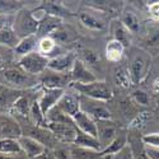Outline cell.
<instances>
[{
	"instance_id": "277c9868",
	"label": "cell",
	"mask_w": 159,
	"mask_h": 159,
	"mask_svg": "<svg viewBox=\"0 0 159 159\" xmlns=\"http://www.w3.org/2000/svg\"><path fill=\"white\" fill-rule=\"evenodd\" d=\"M78 24L80 27L92 33H108V25L111 19L104 16L102 11L92 8L87 5L84 2H80L76 11H75V17Z\"/></svg>"
},
{
	"instance_id": "9a60e30c",
	"label": "cell",
	"mask_w": 159,
	"mask_h": 159,
	"mask_svg": "<svg viewBox=\"0 0 159 159\" xmlns=\"http://www.w3.org/2000/svg\"><path fill=\"white\" fill-rule=\"evenodd\" d=\"M50 37L54 38L57 45L66 47L69 50H73L75 47V45L80 41L79 31L74 27V25H71L69 23H65V22Z\"/></svg>"
},
{
	"instance_id": "f5cc1de1",
	"label": "cell",
	"mask_w": 159,
	"mask_h": 159,
	"mask_svg": "<svg viewBox=\"0 0 159 159\" xmlns=\"http://www.w3.org/2000/svg\"><path fill=\"white\" fill-rule=\"evenodd\" d=\"M0 88H2V85H0Z\"/></svg>"
},
{
	"instance_id": "7dc6e473",
	"label": "cell",
	"mask_w": 159,
	"mask_h": 159,
	"mask_svg": "<svg viewBox=\"0 0 159 159\" xmlns=\"http://www.w3.org/2000/svg\"><path fill=\"white\" fill-rule=\"evenodd\" d=\"M147 150L152 159H159V150H149V149H147Z\"/></svg>"
},
{
	"instance_id": "bcb514c9",
	"label": "cell",
	"mask_w": 159,
	"mask_h": 159,
	"mask_svg": "<svg viewBox=\"0 0 159 159\" xmlns=\"http://www.w3.org/2000/svg\"><path fill=\"white\" fill-rule=\"evenodd\" d=\"M0 159H27L23 153L22 154H16V155H8V154H0Z\"/></svg>"
},
{
	"instance_id": "c3c4849f",
	"label": "cell",
	"mask_w": 159,
	"mask_h": 159,
	"mask_svg": "<svg viewBox=\"0 0 159 159\" xmlns=\"http://www.w3.org/2000/svg\"><path fill=\"white\" fill-rule=\"evenodd\" d=\"M99 159H115L113 158V155H110V154H101V157H99Z\"/></svg>"
},
{
	"instance_id": "f546056e",
	"label": "cell",
	"mask_w": 159,
	"mask_h": 159,
	"mask_svg": "<svg viewBox=\"0 0 159 159\" xmlns=\"http://www.w3.org/2000/svg\"><path fill=\"white\" fill-rule=\"evenodd\" d=\"M23 93L24 92L22 90L2 85V88H0V113H10L13 106L16 104V102Z\"/></svg>"
},
{
	"instance_id": "8d00e7d4",
	"label": "cell",
	"mask_w": 159,
	"mask_h": 159,
	"mask_svg": "<svg viewBox=\"0 0 159 159\" xmlns=\"http://www.w3.org/2000/svg\"><path fill=\"white\" fill-rule=\"evenodd\" d=\"M30 2H11V0H0V14L2 16H14L20 9L28 7Z\"/></svg>"
},
{
	"instance_id": "60d3db41",
	"label": "cell",
	"mask_w": 159,
	"mask_h": 159,
	"mask_svg": "<svg viewBox=\"0 0 159 159\" xmlns=\"http://www.w3.org/2000/svg\"><path fill=\"white\" fill-rule=\"evenodd\" d=\"M14 62H17L14 50L0 46V70L7 68L10 64H14Z\"/></svg>"
},
{
	"instance_id": "8992f818",
	"label": "cell",
	"mask_w": 159,
	"mask_h": 159,
	"mask_svg": "<svg viewBox=\"0 0 159 159\" xmlns=\"http://www.w3.org/2000/svg\"><path fill=\"white\" fill-rule=\"evenodd\" d=\"M37 7L28 5L17 11L14 17H13V28H14L17 36L20 39L37 33L39 18H41L42 14V11L37 9Z\"/></svg>"
},
{
	"instance_id": "6da1fadb",
	"label": "cell",
	"mask_w": 159,
	"mask_h": 159,
	"mask_svg": "<svg viewBox=\"0 0 159 159\" xmlns=\"http://www.w3.org/2000/svg\"><path fill=\"white\" fill-rule=\"evenodd\" d=\"M108 103V107L112 115V120L116 121L122 127H129V125L136 118V116L144 111L136 106L129 97L127 92L115 90V94Z\"/></svg>"
},
{
	"instance_id": "74e56055",
	"label": "cell",
	"mask_w": 159,
	"mask_h": 159,
	"mask_svg": "<svg viewBox=\"0 0 159 159\" xmlns=\"http://www.w3.org/2000/svg\"><path fill=\"white\" fill-rule=\"evenodd\" d=\"M101 154L102 153L98 150L71 145V159H99Z\"/></svg>"
},
{
	"instance_id": "d4e9b609",
	"label": "cell",
	"mask_w": 159,
	"mask_h": 159,
	"mask_svg": "<svg viewBox=\"0 0 159 159\" xmlns=\"http://www.w3.org/2000/svg\"><path fill=\"white\" fill-rule=\"evenodd\" d=\"M18 143L22 149V153L27 157V159H34L37 157H41L47 153V149L39 141L34 140L33 138L22 135L18 139Z\"/></svg>"
},
{
	"instance_id": "7c38bea8",
	"label": "cell",
	"mask_w": 159,
	"mask_h": 159,
	"mask_svg": "<svg viewBox=\"0 0 159 159\" xmlns=\"http://www.w3.org/2000/svg\"><path fill=\"white\" fill-rule=\"evenodd\" d=\"M135 45L148 51L153 57L159 56V22H148L144 34Z\"/></svg>"
},
{
	"instance_id": "ee69618b",
	"label": "cell",
	"mask_w": 159,
	"mask_h": 159,
	"mask_svg": "<svg viewBox=\"0 0 159 159\" xmlns=\"http://www.w3.org/2000/svg\"><path fill=\"white\" fill-rule=\"evenodd\" d=\"M115 159H132V154H131V149L130 147L127 145V147H125L121 152H118L117 154L113 155Z\"/></svg>"
},
{
	"instance_id": "7402d4cb",
	"label": "cell",
	"mask_w": 159,
	"mask_h": 159,
	"mask_svg": "<svg viewBox=\"0 0 159 159\" xmlns=\"http://www.w3.org/2000/svg\"><path fill=\"white\" fill-rule=\"evenodd\" d=\"M46 126L52 131L59 143L64 144H74L76 135H78V129L75 125L70 124H46Z\"/></svg>"
},
{
	"instance_id": "4dcf8cb0",
	"label": "cell",
	"mask_w": 159,
	"mask_h": 159,
	"mask_svg": "<svg viewBox=\"0 0 159 159\" xmlns=\"http://www.w3.org/2000/svg\"><path fill=\"white\" fill-rule=\"evenodd\" d=\"M73 121L75 127L84 132V134L92 135V136H96L97 138V121H94L92 117H89L87 113L79 111L74 117H73Z\"/></svg>"
},
{
	"instance_id": "9c48e42d",
	"label": "cell",
	"mask_w": 159,
	"mask_h": 159,
	"mask_svg": "<svg viewBox=\"0 0 159 159\" xmlns=\"http://www.w3.org/2000/svg\"><path fill=\"white\" fill-rule=\"evenodd\" d=\"M80 111L87 113L94 121L110 120V118H112L107 102L88 98L84 96H80Z\"/></svg>"
},
{
	"instance_id": "1f68e13d",
	"label": "cell",
	"mask_w": 159,
	"mask_h": 159,
	"mask_svg": "<svg viewBox=\"0 0 159 159\" xmlns=\"http://www.w3.org/2000/svg\"><path fill=\"white\" fill-rule=\"evenodd\" d=\"M37 45H38V37L36 34L22 38L19 41V43H18V46L14 48V54H16L17 61H18L19 57H23L25 55L31 54V52L37 51Z\"/></svg>"
},
{
	"instance_id": "f35d334b",
	"label": "cell",
	"mask_w": 159,
	"mask_h": 159,
	"mask_svg": "<svg viewBox=\"0 0 159 159\" xmlns=\"http://www.w3.org/2000/svg\"><path fill=\"white\" fill-rule=\"evenodd\" d=\"M0 154H8V155L22 154V149L19 147L18 140L0 139Z\"/></svg>"
},
{
	"instance_id": "d590c367",
	"label": "cell",
	"mask_w": 159,
	"mask_h": 159,
	"mask_svg": "<svg viewBox=\"0 0 159 159\" xmlns=\"http://www.w3.org/2000/svg\"><path fill=\"white\" fill-rule=\"evenodd\" d=\"M74 145H78V147H83V148H89V149L101 152V145H99L97 138L96 136H92V135H88V134H84V132L79 131V130H78V135H76V139H75Z\"/></svg>"
},
{
	"instance_id": "5bb4252c",
	"label": "cell",
	"mask_w": 159,
	"mask_h": 159,
	"mask_svg": "<svg viewBox=\"0 0 159 159\" xmlns=\"http://www.w3.org/2000/svg\"><path fill=\"white\" fill-rule=\"evenodd\" d=\"M124 129L112 118L110 120H101L97 121V140L101 145V153L108 147L118 135V132Z\"/></svg>"
},
{
	"instance_id": "d6986e66",
	"label": "cell",
	"mask_w": 159,
	"mask_h": 159,
	"mask_svg": "<svg viewBox=\"0 0 159 159\" xmlns=\"http://www.w3.org/2000/svg\"><path fill=\"white\" fill-rule=\"evenodd\" d=\"M76 59H78L76 52L74 50H68L64 54L51 59L48 61V69L62 74H70Z\"/></svg>"
},
{
	"instance_id": "e0dca14e",
	"label": "cell",
	"mask_w": 159,
	"mask_h": 159,
	"mask_svg": "<svg viewBox=\"0 0 159 159\" xmlns=\"http://www.w3.org/2000/svg\"><path fill=\"white\" fill-rule=\"evenodd\" d=\"M108 38H112L115 41H118L126 50L130 48L132 45H135V38L130 33V31L122 24V22L116 18L110 22L108 25Z\"/></svg>"
},
{
	"instance_id": "f907efd6",
	"label": "cell",
	"mask_w": 159,
	"mask_h": 159,
	"mask_svg": "<svg viewBox=\"0 0 159 159\" xmlns=\"http://www.w3.org/2000/svg\"><path fill=\"white\" fill-rule=\"evenodd\" d=\"M154 112H155V116H157L158 121H159V103H158V106H157V108L154 110Z\"/></svg>"
},
{
	"instance_id": "4fadbf2b",
	"label": "cell",
	"mask_w": 159,
	"mask_h": 159,
	"mask_svg": "<svg viewBox=\"0 0 159 159\" xmlns=\"http://www.w3.org/2000/svg\"><path fill=\"white\" fill-rule=\"evenodd\" d=\"M48 61L50 60L47 57L34 51L23 57H19L17 62L24 71H27L28 74L34 76H39L48 68Z\"/></svg>"
},
{
	"instance_id": "30bf717a",
	"label": "cell",
	"mask_w": 159,
	"mask_h": 159,
	"mask_svg": "<svg viewBox=\"0 0 159 159\" xmlns=\"http://www.w3.org/2000/svg\"><path fill=\"white\" fill-rule=\"evenodd\" d=\"M39 88L43 89H68L71 84L70 74H62L55 70L46 69L41 75L38 76Z\"/></svg>"
},
{
	"instance_id": "7a4b0ae2",
	"label": "cell",
	"mask_w": 159,
	"mask_h": 159,
	"mask_svg": "<svg viewBox=\"0 0 159 159\" xmlns=\"http://www.w3.org/2000/svg\"><path fill=\"white\" fill-rule=\"evenodd\" d=\"M153 56L148 51H145L143 47L138 45H132L130 48L126 50L125 62L130 71L131 79L135 85H140L145 78H147L150 66L153 62Z\"/></svg>"
},
{
	"instance_id": "8fae6325",
	"label": "cell",
	"mask_w": 159,
	"mask_h": 159,
	"mask_svg": "<svg viewBox=\"0 0 159 159\" xmlns=\"http://www.w3.org/2000/svg\"><path fill=\"white\" fill-rule=\"evenodd\" d=\"M111 79H112V88L113 90H121V92H129L135 87L134 82L131 79L130 71L127 69V65L125 60L120 64L111 65Z\"/></svg>"
},
{
	"instance_id": "836d02e7",
	"label": "cell",
	"mask_w": 159,
	"mask_h": 159,
	"mask_svg": "<svg viewBox=\"0 0 159 159\" xmlns=\"http://www.w3.org/2000/svg\"><path fill=\"white\" fill-rule=\"evenodd\" d=\"M125 147H127V129H126V127L121 129V131L118 132V135L115 138V140H113L102 153H103V154L115 155V154H117L118 152H121Z\"/></svg>"
},
{
	"instance_id": "7bdbcfd3",
	"label": "cell",
	"mask_w": 159,
	"mask_h": 159,
	"mask_svg": "<svg viewBox=\"0 0 159 159\" xmlns=\"http://www.w3.org/2000/svg\"><path fill=\"white\" fill-rule=\"evenodd\" d=\"M143 144L145 148L149 150H159V131L150 132V134L144 135L143 138Z\"/></svg>"
},
{
	"instance_id": "484cf974",
	"label": "cell",
	"mask_w": 159,
	"mask_h": 159,
	"mask_svg": "<svg viewBox=\"0 0 159 159\" xmlns=\"http://www.w3.org/2000/svg\"><path fill=\"white\" fill-rule=\"evenodd\" d=\"M69 48L62 47L56 43V41L52 37H43V38H38V45H37V52H39L41 55L47 57L48 60L54 59L64 52H66Z\"/></svg>"
},
{
	"instance_id": "f6af8a7d",
	"label": "cell",
	"mask_w": 159,
	"mask_h": 159,
	"mask_svg": "<svg viewBox=\"0 0 159 159\" xmlns=\"http://www.w3.org/2000/svg\"><path fill=\"white\" fill-rule=\"evenodd\" d=\"M13 17L14 16H2L0 14V32H2L7 25L13 20Z\"/></svg>"
},
{
	"instance_id": "ffe728a7",
	"label": "cell",
	"mask_w": 159,
	"mask_h": 159,
	"mask_svg": "<svg viewBox=\"0 0 159 159\" xmlns=\"http://www.w3.org/2000/svg\"><path fill=\"white\" fill-rule=\"evenodd\" d=\"M70 76H71V83L75 84H89L98 80V76L80 59H76L70 71Z\"/></svg>"
},
{
	"instance_id": "ba28073f",
	"label": "cell",
	"mask_w": 159,
	"mask_h": 159,
	"mask_svg": "<svg viewBox=\"0 0 159 159\" xmlns=\"http://www.w3.org/2000/svg\"><path fill=\"white\" fill-rule=\"evenodd\" d=\"M20 127H22V135L33 138L34 140L41 143L47 150H52L59 144L55 135L52 134V131L46 125L36 126V125L27 122V124H22Z\"/></svg>"
},
{
	"instance_id": "f1b7e54d",
	"label": "cell",
	"mask_w": 159,
	"mask_h": 159,
	"mask_svg": "<svg viewBox=\"0 0 159 159\" xmlns=\"http://www.w3.org/2000/svg\"><path fill=\"white\" fill-rule=\"evenodd\" d=\"M140 85L159 99V56H155L153 59L150 70L147 78H145V80Z\"/></svg>"
},
{
	"instance_id": "603a6c76",
	"label": "cell",
	"mask_w": 159,
	"mask_h": 159,
	"mask_svg": "<svg viewBox=\"0 0 159 159\" xmlns=\"http://www.w3.org/2000/svg\"><path fill=\"white\" fill-rule=\"evenodd\" d=\"M65 90L64 89H43V88H41V93H39V97H38V104H39V108H41L42 113L45 115V117L59 103V101L62 97Z\"/></svg>"
},
{
	"instance_id": "cb8c5ba5",
	"label": "cell",
	"mask_w": 159,
	"mask_h": 159,
	"mask_svg": "<svg viewBox=\"0 0 159 159\" xmlns=\"http://www.w3.org/2000/svg\"><path fill=\"white\" fill-rule=\"evenodd\" d=\"M143 135L138 131L127 129V145L131 149L132 159H152L145 145L143 144Z\"/></svg>"
},
{
	"instance_id": "ac0fdd59",
	"label": "cell",
	"mask_w": 159,
	"mask_h": 159,
	"mask_svg": "<svg viewBox=\"0 0 159 159\" xmlns=\"http://www.w3.org/2000/svg\"><path fill=\"white\" fill-rule=\"evenodd\" d=\"M56 107H59L62 112L69 115L70 117H74L80 111V94L74 89L68 88L64 92V94L60 98L59 103L56 104Z\"/></svg>"
},
{
	"instance_id": "4316f807",
	"label": "cell",
	"mask_w": 159,
	"mask_h": 159,
	"mask_svg": "<svg viewBox=\"0 0 159 159\" xmlns=\"http://www.w3.org/2000/svg\"><path fill=\"white\" fill-rule=\"evenodd\" d=\"M38 9V8H37ZM42 11V10H41ZM65 20L55 17V16H50L42 11L41 18H39V23H38V30L36 36L38 38H43V37H48L54 33L60 25L64 23Z\"/></svg>"
},
{
	"instance_id": "2e32d148",
	"label": "cell",
	"mask_w": 159,
	"mask_h": 159,
	"mask_svg": "<svg viewBox=\"0 0 159 159\" xmlns=\"http://www.w3.org/2000/svg\"><path fill=\"white\" fill-rule=\"evenodd\" d=\"M127 93H129V97L131 98V101L136 106H139L141 110L154 111L159 103V99L155 98L150 92H148L141 85H135L131 90H129Z\"/></svg>"
},
{
	"instance_id": "b9f144b4",
	"label": "cell",
	"mask_w": 159,
	"mask_h": 159,
	"mask_svg": "<svg viewBox=\"0 0 159 159\" xmlns=\"http://www.w3.org/2000/svg\"><path fill=\"white\" fill-rule=\"evenodd\" d=\"M71 145L73 144H64L59 143L56 147L50 150L56 159H71Z\"/></svg>"
},
{
	"instance_id": "83f0119b",
	"label": "cell",
	"mask_w": 159,
	"mask_h": 159,
	"mask_svg": "<svg viewBox=\"0 0 159 159\" xmlns=\"http://www.w3.org/2000/svg\"><path fill=\"white\" fill-rule=\"evenodd\" d=\"M84 3L92 8L102 11L104 16H107L112 20L120 17L125 2H103V0L97 2L96 0V2H84Z\"/></svg>"
},
{
	"instance_id": "816d5d0a",
	"label": "cell",
	"mask_w": 159,
	"mask_h": 159,
	"mask_svg": "<svg viewBox=\"0 0 159 159\" xmlns=\"http://www.w3.org/2000/svg\"><path fill=\"white\" fill-rule=\"evenodd\" d=\"M34 159H46V154H43V155H41V157H37V158H34Z\"/></svg>"
},
{
	"instance_id": "3957f363",
	"label": "cell",
	"mask_w": 159,
	"mask_h": 159,
	"mask_svg": "<svg viewBox=\"0 0 159 159\" xmlns=\"http://www.w3.org/2000/svg\"><path fill=\"white\" fill-rule=\"evenodd\" d=\"M0 85L22 92L32 90L39 87L38 76L24 71L18 65V62L10 64L7 68L0 70Z\"/></svg>"
},
{
	"instance_id": "d6a6232c",
	"label": "cell",
	"mask_w": 159,
	"mask_h": 159,
	"mask_svg": "<svg viewBox=\"0 0 159 159\" xmlns=\"http://www.w3.org/2000/svg\"><path fill=\"white\" fill-rule=\"evenodd\" d=\"M19 41H20V38L17 36L14 28H13V20H11L7 27L0 32V46L14 50L18 46Z\"/></svg>"
},
{
	"instance_id": "5b68a950",
	"label": "cell",
	"mask_w": 159,
	"mask_h": 159,
	"mask_svg": "<svg viewBox=\"0 0 159 159\" xmlns=\"http://www.w3.org/2000/svg\"><path fill=\"white\" fill-rule=\"evenodd\" d=\"M118 19L122 22V24L134 36L135 43L144 34L145 28H147L149 22L147 17H145L143 2H125Z\"/></svg>"
},
{
	"instance_id": "ab89813d",
	"label": "cell",
	"mask_w": 159,
	"mask_h": 159,
	"mask_svg": "<svg viewBox=\"0 0 159 159\" xmlns=\"http://www.w3.org/2000/svg\"><path fill=\"white\" fill-rule=\"evenodd\" d=\"M145 17L149 22H159V0L157 2H143Z\"/></svg>"
},
{
	"instance_id": "52a82bcc",
	"label": "cell",
	"mask_w": 159,
	"mask_h": 159,
	"mask_svg": "<svg viewBox=\"0 0 159 159\" xmlns=\"http://www.w3.org/2000/svg\"><path fill=\"white\" fill-rule=\"evenodd\" d=\"M75 92H78L80 96L88 97V98H93L103 102H110L115 94V90L110 82L103 80V79H98V80L89 83V84H75L71 83L70 87Z\"/></svg>"
},
{
	"instance_id": "e575fe53",
	"label": "cell",
	"mask_w": 159,
	"mask_h": 159,
	"mask_svg": "<svg viewBox=\"0 0 159 159\" xmlns=\"http://www.w3.org/2000/svg\"><path fill=\"white\" fill-rule=\"evenodd\" d=\"M46 124H70V125H74V121H73V117L66 115L65 112H62L59 107L55 106V107L46 115Z\"/></svg>"
},
{
	"instance_id": "681fc988",
	"label": "cell",
	"mask_w": 159,
	"mask_h": 159,
	"mask_svg": "<svg viewBox=\"0 0 159 159\" xmlns=\"http://www.w3.org/2000/svg\"><path fill=\"white\" fill-rule=\"evenodd\" d=\"M46 159H56V158L54 157V154H52L50 150H47V153H46Z\"/></svg>"
},
{
	"instance_id": "44dd1931",
	"label": "cell",
	"mask_w": 159,
	"mask_h": 159,
	"mask_svg": "<svg viewBox=\"0 0 159 159\" xmlns=\"http://www.w3.org/2000/svg\"><path fill=\"white\" fill-rule=\"evenodd\" d=\"M103 55H104V59L107 61V64L116 65L125 60L126 48L118 41L108 38L103 46Z\"/></svg>"
}]
</instances>
